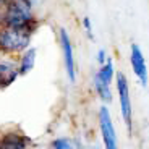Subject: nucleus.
<instances>
[{
	"mask_svg": "<svg viewBox=\"0 0 149 149\" xmlns=\"http://www.w3.org/2000/svg\"><path fill=\"white\" fill-rule=\"evenodd\" d=\"M3 26L26 28L36 33L41 21L34 15V5L31 0H5Z\"/></svg>",
	"mask_w": 149,
	"mask_h": 149,
	"instance_id": "f257e3e1",
	"label": "nucleus"
},
{
	"mask_svg": "<svg viewBox=\"0 0 149 149\" xmlns=\"http://www.w3.org/2000/svg\"><path fill=\"white\" fill-rule=\"evenodd\" d=\"M34 31L26 28L0 26V54L5 57H16L31 47Z\"/></svg>",
	"mask_w": 149,
	"mask_h": 149,
	"instance_id": "f03ea898",
	"label": "nucleus"
},
{
	"mask_svg": "<svg viewBox=\"0 0 149 149\" xmlns=\"http://www.w3.org/2000/svg\"><path fill=\"white\" fill-rule=\"evenodd\" d=\"M113 83H115L117 96H118L120 115H122V120L125 123V127H127L128 134H131L133 133V102H131L130 83H128L127 74L123 71H117Z\"/></svg>",
	"mask_w": 149,
	"mask_h": 149,
	"instance_id": "7ed1b4c3",
	"label": "nucleus"
},
{
	"mask_svg": "<svg viewBox=\"0 0 149 149\" xmlns=\"http://www.w3.org/2000/svg\"><path fill=\"white\" fill-rule=\"evenodd\" d=\"M97 125L101 131L102 148L104 149H118V139H117V130L112 120L110 110L105 104H102L97 112Z\"/></svg>",
	"mask_w": 149,
	"mask_h": 149,
	"instance_id": "20e7f679",
	"label": "nucleus"
},
{
	"mask_svg": "<svg viewBox=\"0 0 149 149\" xmlns=\"http://www.w3.org/2000/svg\"><path fill=\"white\" fill-rule=\"evenodd\" d=\"M58 44L60 50L63 55V65H65V73L67 78L70 81V84L76 83V62H74V50H73V42H71L70 34L67 33V29L58 31Z\"/></svg>",
	"mask_w": 149,
	"mask_h": 149,
	"instance_id": "39448f33",
	"label": "nucleus"
},
{
	"mask_svg": "<svg viewBox=\"0 0 149 149\" xmlns=\"http://www.w3.org/2000/svg\"><path fill=\"white\" fill-rule=\"evenodd\" d=\"M130 65L134 78L139 81L141 86H148V65L141 47L138 44H131L130 47Z\"/></svg>",
	"mask_w": 149,
	"mask_h": 149,
	"instance_id": "423d86ee",
	"label": "nucleus"
},
{
	"mask_svg": "<svg viewBox=\"0 0 149 149\" xmlns=\"http://www.w3.org/2000/svg\"><path fill=\"white\" fill-rule=\"evenodd\" d=\"M33 139L19 130H7L0 133V149H29Z\"/></svg>",
	"mask_w": 149,
	"mask_h": 149,
	"instance_id": "0eeeda50",
	"label": "nucleus"
},
{
	"mask_svg": "<svg viewBox=\"0 0 149 149\" xmlns=\"http://www.w3.org/2000/svg\"><path fill=\"white\" fill-rule=\"evenodd\" d=\"M16 78H19L18 71H16V60L10 57L2 58L0 60V91L13 84Z\"/></svg>",
	"mask_w": 149,
	"mask_h": 149,
	"instance_id": "6e6552de",
	"label": "nucleus"
},
{
	"mask_svg": "<svg viewBox=\"0 0 149 149\" xmlns=\"http://www.w3.org/2000/svg\"><path fill=\"white\" fill-rule=\"evenodd\" d=\"M36 58H37V50L33 45L19 54L18 60H16V71H18L19 76H24V74L33 71L34 65H36Z\"/></svg>",
	"mask_w": 149,
	"mask_h": 149,
	"instance_id": "1a4fd4ad",
	"label": "nucleus"
},
{
	"mask_svg": "<svg viewBox=\"0 0 149 149\" xmlns=\"http://www.w3.org/2000/svg\"><path fill=\"white\" fill-rule=\"evenodd\" d=\"M115 65H113V60H112V57L109 55V58L105 60V63H102L101 67H99V70L96 71V74H94V78L99 79L101 83H104V84H109L110 86L112 83H113V79H115Z\"/></svg>",
	"mask_w": 149,
	"mask_h": 149,
	"instance_id": "9d476101",
	"label": "nucleus"
},
{
	"mask_svg": "<svg viewBox=\"0 0 149 149\" xmlns=\"http://www.w3.org/2000/svg\"><path fill=\"white\" fill-rule=\"evenodd\" d=\"M93 88H94V91H96V96L99 97V99H101L105 105L110 104V102L113 101V93H112V88L109 84L101 83L99 79L94 78V76H93Z\"/></svg>",
	"mask_w": 149,
	"mask_h": 149,
	"instance_id": "9b49d317",
	"label": "nucleus"
},
{
	"mask_svg": "<svg viewBox=\"0 0 149 149\" xmlns=\"http://www.w3.org/2000/svg\"><path fill=\"white\" fill-rule=\"evenodd\" d=\"M49 149H76L74 148V138H68V136H58L55 138Z\"/></svg>",
	"mask_w": 149,
	"mask_h": 149,
	"instance_id": "f8f14e48",
	"label": "nucleus"
},
{
	"mask_svg": "<svg viewBox=\"0 0 149 149\" xmlns=\"http://www.w3.org/2000/svg\"><path fill=\"white\" fill-rule=\"evenodd\" d=\"M83 29H84L86 36L89 37L91 41H93V39H94V34H93V23H91L89 16H84V18H83Z\"/></svg>",
	"mask_w": 149,
	"mask_h": 149,
	"instance_id": "ddd939ff",
	"label": "nucleus"
},
{
	"mask_svg": "<svg viewBox=\"0 0 149 149\" xmlns=\"http://www.w3.org/2000/svg\"><path fill=\"white\" fill-rule=\"evenodd\" d=\"M107 58H109L107 50H105V49H99V50H97V54H96V60H97V63H99V65L105 63V60H107Z\"/></svg>",
	"mask_w": 149,
	"mask_h": 149,
	"instance_id": "4468645a",
	"label": "nucleus"
},
{
	"mask_svg": "<svg viewBox=\"0 0 149 149\" xmlns=\"http://www.w3.org/2000/svg\"><path fill=\"white\" fill-rule=\"evenodd\" d=\"M3 10H5V0H0V26H3Z\"/></svg>",
	"mask_w": 149,
	"mask_h": 149,
	"instance_id": "2eb2a0df",
	"label": "nucleus"
},
{
	"mask_svg": "<svg viewBox=\"0 0 149 149\" xmlns=\"http://www.w3.org/2000/svg\"><path fill=\"white\" fill-rule=\"evenodd\" d=\"M74 148H76V149H86V148H84V144H83V143L79 141L78 138H74Z\"/></svg>",
	"mask_w": 149,
	"mask_h": 149,
	"instance_id": "dca6fc26",
	"label": "nucleus"
},
{
	"mask_svg": "<svg viewBox=\"0 0 149 149\" xmlns=\"http://www.w3.org/2000/svg\"><path fill=\"white\" fill-rule=\"evenodd\" d=\"M91 149H104V148H102V146H99V144H93V146H91Z\"/></svg>",
	"mask_w": 149,
	"mask_h": 149,
	"instance_id": "f3484780",
	"label": "nucleus"
},
{
	"mask_svg": "<svg viewBox=\"0 0 149 149\" xmlns=\"http://www.w3.org/2000/svg\"><path fill=\"white\" fill-rule=\"evenodd\" d=\"M39 2H41V0H31V3H33V5H34V7H36V5H37V3H39Z\"/></svg>",
	"mask_w": 149,
	"mask_h": 149,
	"instance_id": "a211bd4d",
	"label": "nucleus"
}]
</instances>
